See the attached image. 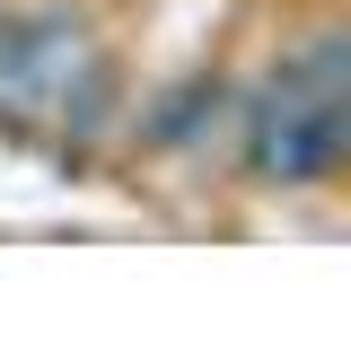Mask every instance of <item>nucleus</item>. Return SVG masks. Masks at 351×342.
Instances as JSON below:
<instances>
[{"mask_svg": "<svg viewBox=\"0 0 351 342\" xmlns=\"http://www.w3.org/2000/svg\"><path fill=\"white\" fill-rule=\"evenodd\" d=\"M211 114H219V80H184L167 106L149 114V141H193V132L211 123Z\"/></svg>", "mask_w": 351, "mask_h": 342, "instance_id": "20e7f679", "label": "nucleus"}, {"mask_svg": "<svg viewBox=\"0 0 351 342\" xmlns=\"http://www.w3.org/2000/svg\"><path fill=\"white\" fill-rule=\"evenodd\" d=\"M246 158H255V175H281V184L325 175L343 158V97H325V106H272L263 97L255 132H246Z\"/></svg>", "mask_w": 351, "mask_h": 342, "instance_id": "f257e3e1", "label": "nucleus"}, {"mask_svg": "<svg viewBox=\"0 0 351 342\" xmlns=\"http://www.w3.org/2000/svg\"><path fill=\"white\" fill-rule=\"evenodd\" d=\"M80 71V27L71 18H27L0 36V88L9 97H44V88H71Z\"/></svg>", "mask_w": 351, "mask_h": 342, "instance_id": "f03ea898", "label": "nucleus"}, {"mask_svg": "<svg viewBox=\"0 0 351 342\" xmlns=\"http://www.w3.org/2000/svg\"><path fill=\"white\" fill-rule=\"evenodd\" d=\"M343 80H351V36H316L263 80V97L272 106H325V97H343Z\"/></svg>", "mask_w": 351, "mask_h": 342, "instance_id": "7ed1b4c3", "label": "nucleus"}]
</instances>
